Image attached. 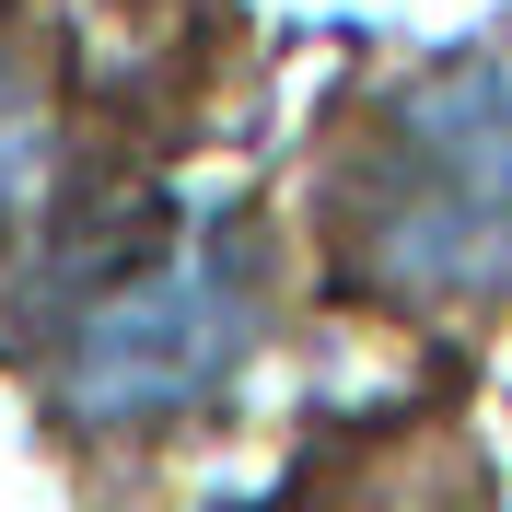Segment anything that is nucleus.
Here are the masks:
<instances>
[{"mask_svg": "<svg viewBox=\"0 0 512 512\" xmlns=\"http://www.w3.org/2000/svg\"><path fill=\"white\" fill-rule=\"evenodd\" d=\"M245 338H256V256L233 233L187 245V256L140 268L128 291H105L82 315V338H70V408L82 419H163L187 396H210L245 361Z\"/></svg>", "mask_w": 512, "mask_h": 512, "instance_id": "obj_2", "label": "nucleus"}, {"mask_svg": "<svg viewBox=\"0 0 512 512\" xmlns=\"http://www.w3.org/2000/svg\"><path fill=\"white\" fill-rule=\"evenodd\" d=\"M338 256L384 303L512 291V59H443L373 105V140L338 175Z\"/></svg>", "mask_w": 512, "mask_h": 512, "instance_id": "obj_1", "label": "nucleus"}, {"mask_svg": "<svg viewBox=\"0 0 512 512\" xmlns=\"http://www.w3.org/2000/svg\"><path fill=\"white\" fill-rule=\"evenodd\" d=\"M47 187V70L12 24H0V233L24 222V198Z\"/></svg>", "mask_w": 512, "mask_h": 512, "instance_id": "obj_3", "label": "nucleus"}]
</instances>
